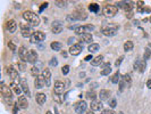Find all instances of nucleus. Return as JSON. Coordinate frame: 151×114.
<instances>
[{
  "instance_id": "43",
  "label": "nucleus",
  "mask_w": 151,
  "mask_h": 114,
  "mask_svg": "<svg viewBox=\"0 0 151 114\" xmlns=\"http://www.w3.org/2000/svg\"><path fill=\"white\" fill-rule=\"evenodd\" d=\"M100 114H114V112H113V110H102L101 111V113Z\"/></svg>"
},
{
  "instance_id": "1",
  "label": "nucleus",
  "mask_w": 151,
  "mask_h": 114,
  "mask_svg": "<svg viewBox=\"0 0 151 114\" xmlns=\"http://www.w3.org/2000/svg\"><path fill=\"white\" fill-rule=\"evenodd\" d=\"M23 19H25L31 26H38L40 24V17L35 13L30 12V10H26V12L23 13Z\"/></svg>"
},
{
  "instance_id": "49",
  "label": "nucleus",
  "mask_w": 151,
  "mask_h": 114,
  "mask_svg": "<svg viewBox=\"0 0 151 114\" xmlns=\"http://www.w3.org/2000/svg\"><path fill=\"white\" fill-rule=\"evenodd\" d=\"M61 55H63L64 57H67V54H66V52H63V53H61Z\"/></svg>"
},
{
  "instance_id": "2",
  "label": "nucleus",
  "mask_w": 151,
  "mask_h": 114,
  "mask_svg": "<svg viewBox=\"0 0 151 114\" xmlns=\"http://www.w3.org/2000/svg\"><path fill=\"white\" fill-rule=\"evenodd\" d=\"M102 13L106 17H114L118 13V7L114 5H106L102 9Z\"/></svg>"
},
{
  "instance_id": "42",
  "label": "nucleus",
  "mask_w": 151,
  "mask_h": 114,
  "mask_svg": "<svg viewBox=\"0 0 151 114\" xmlns=\"http://www.w3.org/2000/svg\"><path fill=\"white\" fill-rule=\"evenodd\" d=\"M50 65H51V66H57V65H58V59H57L56 57L51 58V60H50Z\"/></svg>"
},
{
  "instance_id": "44",
  "label": "nucleus",
  "mask_w": 151,
  "mask_h": 114,
  "mask_svg": "<svg viewBox=\"0 0 151 114\" xmlns=\"http://www.w3.org/2000/svg\"><path fill=\"white\" fill-rule=\"evenodd\" d=\"M123 59H124V56H120L118 59H117V60H116V63H115V64H116V66H117V67L120 65V63H122V60H123Z\"/></svg>"
},
{
  "instance_id": "40",
  "label": "nucleus",
  "mask_w": 151,
  "mask_h": 114,
  "mask_svg": "<svg viewBox=\"0 0 151 114\" xmlns=\"http://www.w3.org/2000/svg\"><path fill=\"white\" fill-rule=\"evenodd\" d=\"M61 31H63V27H61V26H52V32H54L55 34H59Z\"/></svg>"
},
{
  "instance_id": "41",
  "label": "nucleus",
  "mask_w": 151,
  "mask_h": 114,
  "mask_svg": "<svg viewBox=\"0 0 151 114\" xmlns=\"http://www.w3.org/2000/svg\"><path fill=\"white\" fill-rule=\"evenodd\" d=\"M8 47H9V49H10L12 52H15V50H16V46H15L14 42H12V41L8 42Z\"/></svg>"
},
{
  "instance_id": "55",
  "label": "nucleus",
  "mask_w": 151,
  "mask_h": 114,
  "mask_svg": "<svg viewBox=\"0 0 151 114\" xmlns=\"http://www.w3.org/2000/svg\"><path fill=\"white\" fill-rule=\"evenodd\" d=\"M117 114H118V113H117ZM119 114H123V113H119Z\"/></svg>"
},
{
  "instance_id": "8",
  "label": "nucleus",
  "mask_w": 151,
  "mask_h": 114,
  "mask_svg": "<svg viewBox=\"0 0 151 114\" xmlns=\"http://www.w3.org/2000/svg\"><path fill=\"white\" fill-rule=\"evenodd\" d=\"M82 50H83V46L80 45V43H75V45L71 46V48H69V54L73 55V56H77V55H80V54L82 53Z\"/></svg>"
},
{
  "instance_id": "25",
  "label": "nucleus",
  "mask_w": 151,
  "mask_h": 114,
  "mask_svg": "<svg viewBox=\"0 0 151 114\" xmlns=\"http://www.w3.org/2000/svg\"><path fill=\"white\" fill-rule=\"evenodd\" d=\"M10 88L13 89V91H14V93H15V94H16L17 96L20 95V94H22V91H23V90H22V88L19 87L17 83H15V82H13V83H12Z\"/></svg>"
},
{
  "instance_id": "39",
  "label": "nucleus",
  "mask_w": 151,
  "mask_h": 114,
  "mask_svg": "<svg viewBox=\"0 0 151 114\" xmlns=\"http://www.w3.org/2000/svg\"><path fill=\"white\" fill-rule=\"evenodd\" d=\"M125 86H126V83H125V81H124V80H123V78H122V80L119 81V91H120V93H123V91H124Z\"/></svg>"
},
{
  "instance_id": "10",
  "label": "nucleus",
  "mask_w": 151,
  "mask_h": 114,
  "mask_svg": "<svg viewBox=\"0 0 151 114\" xmlns=\"http://www.w3.org/2000/svg\"><path fill=\"white\" fill-rule=\"evenodd\" d=\"M6 29H7V31H8L9 33H14V32L17 30V23H16L14 19H10V21L7 22Z\"/></svg>"
},
{
  "instance_id": "6",
  "label": "nucleus",
  "mask_w": 151,
  "mask_h": 114,
  "mask_svg": "<svg viewBox=\"0 0 151 114\" xmlns=\"http://www.w3.org/2000/svg\"><path fill=\"white\" fill-rule=\"evenodd\" d=\"M86 107H88V105H86V102H84V100H80L74 105V110L77 114H83L86 111Z\"/></svg>"
},
{
  "instance_id": "18",
  "label": "nucleus",
  "mask_w": 151,
  "mask_h": 114,
  "mask_svg": "<svg viewBox=\"0 0 151 114\" xmlns=\"http://www.w3.org/2000/svg\"><path fill=\"white\" fill-rule=\"evenodd\" d=\"M42 76L44 78V81H46V86L49 87L50 86V79H51V72L49 69H44L42 71Z\"/></svg>"
},
{
  "instance_id": "27",
  "label": "nucleus",
  "mask_w": 151,
  "mask_h": 114,
  "mask_svg": "<svg viewBox=\"0 0 151 114\" xmlns=\"http://www.w3.org/2000/svg\"><path fill=\"white\" fill-rule=\"evenodd\" d=\"M50 47H51L52 50H55V52H59V50L61 49V43H60L59 41H54V42H51Z\"/></svg>"
},
{
  "instance_id": "12",
  "label": "nucleus",
  "mask_w": 151,
  "mask_h": 114,
  "mask_svg": "<svg viewBox=\"0 0 151 114\" xmlns=\"http://www.w3.org/2000/svg\"><path fill=\"white\" fill-rule=\"evenodd\" d=\"M116 32H117V27H106V29H102L101 33L106 37H114L116 36Z\"/></svg>"
},
{
  "instance_id": "48",
  "label": "nucleus",
  "mask_w": 151,
  "mask_h": 114,
  "mask_svg": "<svg viewBox=\"0 0 151 114\" xmlns=\"http://www.w3.org/2000/svg\"><path fill=\"white\" fill-rule=\"evenodd\" d=\"M93 58H92V55H88V56L85 57V60H92Z\"/></svg>"
},
{
  "instance_id": "50",
  "label": "nucleus",
  "mask_w": 151,
  "mask_h": 114,
  "mask_svg": "<svg viewBox=\"0 0 151 114\" xmlns=\"http://www.w3.org/2000/svg\"><path fill=\"white\" fill-rule=\"evenodd\" d=\"M86 114H95V111H92V110H91V111H89Z\"/></svg>"
},
{
  "instance_id": "22",
  "label": "nucleus",
  "mask_w": 151,
  "mask_h": 114,
  "mask_svg": "<svg viewBox=\"0 0 151 114\" xmlns=\"http://www.w3.org/2000/svg\"><path fill=\"white\" fill-rule=\"evenodd\" d=\"M102 64H103V56L102 55L95 57L91 60V65H93V66H99V65H102Z\"/></svg>"
},
{
  "instance_id": "34",
  "label": "nucleus",
  "mask_w": 151,
  "mask_h": 114,
  "mask_svg": "<svg viewBox=\"0 0 151 114\" xmlns=\"http://www.w3.org/2000/svg\"><path fill=\"white\" fill-rule=\"evenodd\" d=\"M85 96H86V98H89L90 100H95V97H97L95 91H88V93L85 94Z\"/></svg>"
},
{
  "instance_id": "19",
  "label": "nucleus",
  "mask_w": 151,
  "mask_h": 114,
  "mask_svg": "<svg viewBox=\"0 0 151 114\" xmlns=\"http://www.w3.org/2000/svg\"><path fill=\"white\" fill-rule=\"evenodd\" d=\"M34 86L37 89H41L43 86H46V81H44V78L43 76H39L35 78V81H34Z\"/></svg>"
},
{
  "instance_id": "46",
  "label": "nucleus",
  "mask_w": 151,
  "mask_h": 114,
  "mask_svg": "<svg viewBox=\"0 0 151 114\" xmlns=\"http://www.w3.org/2000/svg\"><path fill=\"white\" fill-rule=\"evenodd\" d=\"M19 70H20L22 72H24V71H25V65H24V64H19Z\"/></svg>"
},
{
  "instance_id": "52",
  "label": "nucleus",
  "mask_w": 151,
  "mask_h": 114,
  "mask_svg": "<svg viewBox=\"0 0 151 114\" xmlns=\"http://www.w3.org/2000/svg\"><path fill=\"white\" fill-rule=\"evenodd\" d=\"M46 114H52V113H51L50 111H48V112H47V113H46Z\"/></svg>"
},
{
  "instance_id": "45",
  "label": "nucleus",
  "mask_w": 151,
  "mask_h": 114,
  "mask_svg": "<svg viewBox=\"0 0 151 114\" xmlns=\"http://www.w3.org/2000/svg\"><path fill=\"white\" fill-rule=\"evenodd\" d=\"M47 7H48V2L42 3V5H41V8H40V13H42V12H43V9H44V8H47Z\"/></svg>"
},
{
  "instance_id": "21",
  "label": "nucleus",
  "mask_w": 151,
  "mask_h": 114,
  "mask_svg": "<svg viewBox=\"0 0 151 114\" xmlns=\"http://www.w3.org/2000/svg\"><path fill=\"white\" fill-rule=\"evenodd\" d=\"M20 88H22V90H23L26 95L30 97L31 93H30V89H29V86H27V82H26L25 79H22V80H20Z\"/></svg>"
},
{
  "instance_id": "15",
  "label": "nucleus",
  "mask_w": 151,
  "mask_h": 114,
  "mask_svg": "<svg viewBox=\"0 0 151 114\" xmlns=\"http://www.w3.org/2000/svg\"><path fill=\"white\" fill-rule=\"evenodd\" d=\"M20 29H22V36L24 38H31L33 33H31V29L30 26H26L25 24H20Z\"/></svg>"
},
{
  "instance_id": "13",
  "label": "nucleus",
  "mask_w": 151,
  "mask_h": 114,
  "mask_svg": "<svg viewBox=\"0 0 151 114\" xmlns=\"http://www.w3.org/2000/svg\"><path fill=\"white\" fill-rule=\"evenodd\" d=\"M38 60V53L35 50H30L29 52V55H27V63L30 64H34L35 62Z\"/></svg>"
},
{
  "instance_id": "28",
  "label": "nucleus",
  "mask_w": 151,
  "mask_h": 114,
  "mask_svg": "<svg viewBox=\"0 0 151 114\" xmlns=\"http://www.w3.org/2000/svg\"><path fill=\"white\" fill-rule=\"evenodd\" d=\"M133 47H134V43H133V41H131V40H129V41H126V42L124 43V50H125V52L132 50Z\"/></svg>"
},
{
  "instance_id": "36",
  "label": "nucleus",
  "mask_w": 151,
  "mask_h": 114,
  "mask_svg": "<svg viewBox=\"0 0 151 114\" xmlns=\"http://www.w3.org/2000/svg\"><path fill=\"white\" fill-rule=\"evenodd\" d=\"M56 5L58 6V7H60V8H64V7H66L67 1H64V0H57Z\"/></svg>"
},
{
  "instance_id": "9",
  "label": "nucleus",
  "mask_w": 151,
  "mask_h": 114,
  "mask_svg": "<svg viewBox=\"0 0 151 114\" xmlns=\"http://www.w3.org/2000/svg\"><path fill=\"white\" fill-rule=\"evenodd\" d=\"M146 67H147V64H146L144 60H141V59L135 60V63H134V69L137 70L140 73H143L144 70H146Z\"/></svg>"
},
{
  "instance_id": "17",
  "label": "nucleus",
  "mask_w": 151,
  "mask_h": 114,
  "mask_svg": "<svg viewBox=\"0 0 151 114\" xmlns=\"http://www.w3.org/2000/svg\"><path fill=\"white\" fill-rule=\"evenodd\" d=\"M102 107H103V104H102L101 100L95 99V100H92V102H91V110H92V111H101Z\"/></svg>"
},
{
  "instance_id": "29",
  "label": "nucleus",
  "mask_w": 151,
  "mask_h": 114,
  "mask_svg": "<svg viewBox=\"0 0 151 114\" xmlns=\"http://www.w3.org/2000/svg\"><path fill=\"white\" fill-rule=\"evenodd\" d=\"M123 78V80L125 81V83L127 84V87H130L131 86V83H132V79H131V76L130 74H124V76H122Z\"/></svg>"
},
{
  "instance_id": "33",
  "label": "nucleus",
  "mask_w": 151,
  "mask_h": 114,
  "mask_svg": "<svg viewBox=\"0 0 151 114\" xmlns=\"http://www.w3.org/2000/svg\"><path fill=\"white\" fill-rule=\"evenodd\" d=\"M110 72H112V67H110V66H107V67H103V70L100 72V74H101V76H108Z\"/></svg>"
},
{
  "instance_id": "38",
  "label": "nucleus",
  "mask_w": 151,
  "mask_h": 114,
  "mask_svg": "<svg viewBox=\"0 0 151 114\" xmlns=\"http://www.w3.org/2000/svg\"><path fill=\"white\" fill-rule=\"evenodd\" d=\"M108 104H109V107L115 109V107L117 106V100H116V98H112V99L108 102Z\"/></svg>"
},
{
  "instance_id": "5",
  "label": "nucleus",
  "mask_w": 151,
  "mask_h": 114,
  "mask_svg": "<svg viewBox=\"0 0 151 114\" xmlns=\"http://www.w3.org/2000/svg\"><path fill=\"white\" fill-rule=\"evenodd\" d=\"M6 71H7V74H8V76L14 80V82H15V83L20 81L19 76H18V71H16V70H15L12 65H10V66H7V67H6Z\"/></svg>"
},
{
  "instance_id": "32",
  "label": "nucleus",
  "mask_w": 151,
  "mask_h": 114,
  "mask_svg": "<svg viewBox=\"0 0 151 114\" xmlns=\"http://www.w3.org/2000/svg\"><path fill=\"white\" fill-rule=\"evenodd\" d=\"M151 56V50L149 48H147L146 50H144V54H143V60L146 62V60H148Z\"/></svg>"
},
{
  "instance_id": "23",
  "label": "nucleus",
  "mask_w": 151,
  "mask_h": 114,
  "mask_svg": "<svg viewBox=\"0 0 151 114\" xmlns=\"http://www.w3.org/2000/svg\"><path fill=\"white\" fill-rule=\"evenodd\" d=\"M35 99H37V103H38L39 105H43L46 103V100H47V96L44 95V94H42V93H39L35 96Z\"/></svg>"
},
{
  "instance_id": "24",
  "label": "nucleus",
  "mask_w": 151,
  "mask_h": 114,
  "mask_svg": "<svg viewBox=\"0 0 151 114\" xmlns=\"http://www.w3.org/2000/svg\"><path fill=\"white\" fill-rule=\"evenodd\" d=\"M81 40H82L83 42H85V43H92L93 37H92V34H90V33H85V34H82V36H81Z\"/></svg>"
},
{
  "instance_id": "20",
  "label": "nucleus",
  "mask_w": 151,
  "mask_h": 114,
  "mask_svg": "<svg viewBox=\"0 0 151 114\" xmlns=\"http://www.w3.org/2000/svg\"><path fill=\"white\" fill-rule=\"evenodd\" d=\"M110 95H112V93H110L109 90L102 89V90L100 91V94H99V97H100V100H101V102H103V100H108V99L110 98Z\"/></svg>"
},
{
  "instance_id": "7",
  "label": "nucleus",
  "mask_w": 151,
  "mask_h": 114,
  "mask_svg": "<svg viewBox=\"0 0 151 114\" xmlns=\"http://www.w3.org/2000/svg\"><path fill=\"white\" fill-rule=\"evenodd\" d=\"M1 94L2 96L6 98V99H8V100H12V98H13V93H12V88H9L8 86H6V84H1Z\"/></svg>"
},
{
  "instance_id": "16",
  "label": "nucleus",
  "mask_w": 151,
  "mask_h": 114,
  "mask_svg": "<svg viewBox=\"0 0 151 114\" xmlns=\"http://www.w3.org/2000/svg\"><path fill=\"white\" fill-rule=\"evenodd\" d=\"M27 55H29L27 49H26L24 46H22L18 50V56L19 58H20V60H22V62H26V60H27Z\"/></svg>"
},
{
  "instance_id": "37",
  "label": "nucleus",
  "mask_w": 151,
  "mask_h": 114,
  "mask_svg": "<svg viewBox=\"0 0 151 114\" xmlns=\"http://www.w3.org/2000/svg\"><path fill=\"white\" fill-rule=\"evenodd\" d=\"M69 65H65V66H63V69H61V73L64 74V76H67L68 73H69Z\"/></svg>"
},
{
  "instance_id": "26",
  "label": "nucleus",
  "mask_w": 151,
  "mask_h": 114,
  "mask_svg": "<svg viewBox=\"0 0 151 114\" xmlns=\"http://www.w3.org/2000/svg\"><path fill=\"white\" fill-rule=\"evenodd\" d=\"M99 49H100L99 43H91V45L88 47V50H89L90 53H97Z\"/></svg>"
},
{
  "instance_id": "47",
  "label": "nucleus",
  "mask_w": 151,
  "mask_h": 114,
  "mask_svg": "<svg viewBox=\"0 0 151 114\" xmlns=\"http://www.w3.org/2000/svg\"><path fill=\"white\" fill-rule=\"evenodd\" d=\"M147 87H148L149 89H151V79H149V80L147 81Z\"/></svg>"
},
{
  "instance_id": "3",
  "label": "nucleus",
  "mask_w": 151,
  "mask_h": 114,
  "mask_svg": "<svg viewBox=\"0 0 151 114\" xmlns=\"http://www.w3.org/2000/svg\"><path fill=\"white\" fill-rule=\"evenodd\" d=\"M92 30H95V26L93 25H81V26H77L75 27V30H74V32H75V34H80V36H82V34H85V33H90V31H92Z\"/></svg>"
},
{
  "instance_id": "14",
  "label": "nucleus",
  "mask_w": 151,
  "mask_h": 114,
  "mask_svg": "<svg viewBox=\"0 0 151 114\" xmlns=\"http://www.w3.org/2000/svg\"><path fill=\"white\" fill-rule=\"evenodd\" d=\"M17 106L20 107V109H23V110L27 109L29 103H27V98L25 96H19L18 99H17Z\"/></svg>"
},
{
  "instance_id": "31",
  "label": "nucleus",
  "mask_w": 151,
  "mask_h": 114,
  "mask_svg": "<svg viewBox=\"0 0 151 114\" xmlns=\"http://www.w3.org/2000/svg\"><path fill=\"white\" fill-rule=\"evenodd\" d=\"M31 74L33 76H40V70H39V67H37V66H33L32 69H31Z\"/></svg>"
},
{
  "instance_id": "53",
  "label": "nucleus",
  "mask_w": 151,
  "mask_h": 114,
  "mask_svg": "<svg viewBox=\"0 0 151 114\" xmlns=\"http://www.w3.org/2000/svg\"><path fill=\"white\" fill-rule=\"evenodd\" d=\"M149 47H150V48H151V42H150V43H149Z\"/></svg>"
},
{
  "instance_id": "35",
  "label": "nucleus",
  "mask_w": 151,
  "mask_h": 114,
  "mask_svg": "<svg viewBox=\"0 0 151 114\" xmlns=\"http://www.w3.org/2000/svg\"><path fill=\"white\" fill-rule=\"evenodd\" d=\"M89 9H90L92 13H97V12L99 10V6H98L97 3H91V5L89 6Z\"/></svg>"
},
{
  "instance_id": "4",
  "label": "nucleus",
  "mask_w": 151,
  "mask_h": 114,
  "mask_svg": "<svg viewBox=\"0 0 151 114\" xmlns=\"http://www.w3.org/2000/svg\"><path fill=\"white\" fill-rule=\"evenodd\" d=\"M44 39H46V34H44L43 32L35 31V32H33L32 37L30 38V41H31V43H39V42L43 41Z\"/></svg>"
},
{
  "instance_id": "51",
  "label": "nucleus",
  "mask_w": 151,
  "mask_h": 114,
  "mask_svg": "<svg viewBox=\"0 0 151 114\" xmlns=\"http://www.w3.org/2000/svg\"><path fill=\"white\" fill-rule=\"evenodd\" d=\"M140 12H144V9H139ZM146 12H150V9H146Z\"/></svg>"
},
{
  "instance_id": "54",
  "label": "nucleus",
  "mask_w": 151,
  "mask_h": 114,
  "mask_svg": "<svg viewBox=\"0 0 151 114\" xmlns=\"http://www.w3.org/2000/svg\"><path fill=\"white\" fill-rule=\"evenodd\" d=\"M150 23H151V17H150Z\"/></svg>"
},
{
  "instance_id": "30",
  "label": "nucleus",
  "mask_w": 151,
  "mask_h": 114,
  "mask_svg": "<svg viewBox=\"0 0 151 114\" xmlns=\"http://www.w3.org/2000/svg\"><path fill=\"white\" fill-rule=\"evenodd\" d=\"M119 78H120V76H119V72H116V73L112 76V79H110V80H112V82H113V83H119V81H120V80H119Z\"/></svg>"
},
{
  "instance_id": "11",
  "label": "nucleus",
  "mask_w": 151,
  "mask_h": 114,
  "mask_svg": "<svg viewBox=\"0 0 151 114\" xmlns=\"http://www.w3.org/2000/svg\"><path fill=\"white\" fill-rule=\"evenodd\" d=\"M64 91H65V83L61 81H56L55 82V94L61 95Z\"/></svg>"
}]
</instances>
